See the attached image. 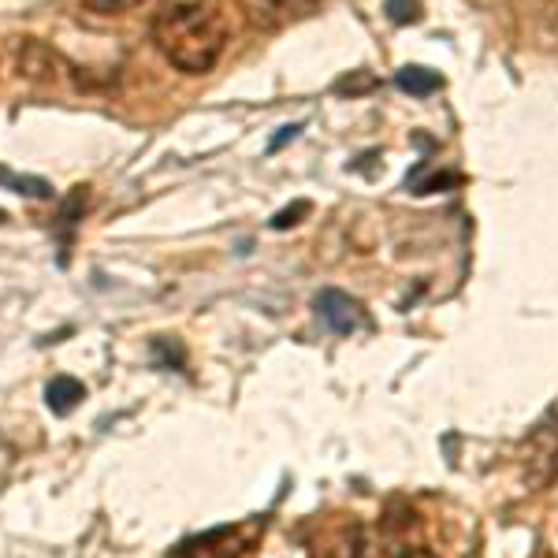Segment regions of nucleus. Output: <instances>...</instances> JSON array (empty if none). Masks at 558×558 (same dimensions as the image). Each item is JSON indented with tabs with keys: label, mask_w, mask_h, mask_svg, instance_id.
<instances>
[{
	"label": "nucleus",
	"mask_w": 558,
	"mask_h": 558,
	"mask_svg": "<svg viewBox=\"0 0 558 558\" xmlns=\"http://www.w3.org/2000/svg\"><path fill=\"white\" fill-rule=\"evenodd\" d=\"M317 0H246L250 20L260 26H279L287 20H299V15H310Z\"/></svg>",
	"instance_id": "nucleus-4"
},
{
	"label": "nucleus",
	"mask_w": 558,
	"mask_h": 558,
	"mask_svg": "<svg viewBox=\"0 0 558 558\" xmlns=\"http://www.w3.org/2000/svg\"><path fill=\"white\" fill-rule=\"evenodd\" d=\"M0 186H8V191H15V194H26V197H52V186L45 183V179L15 175V172H8V168H0Z\"/></svg>",
	"instance_id": "nucleus-7"
},
{
	"label": "nucleus",
	"mask_w": 558,
	"mask_h": 558,
	"mask_svg": "<svg viewBox=\"0 0 558 558\" xmlns=\"http://www.w3.org/2000/svg\"><path fill=\"white\" fill-rule=\"evenodd\" d=\"M533 465H544L539 481H551L558 476V425H539V432L533 436Z\"/></svg>",
	"instance_id": "nucleus-6"
},
{
	"label": "nucleus",
	"mask_w": 558,
	"mask_h": 558,
	"mask_svg": "<svg viewBox=\"0 0 558 558\" xmlns=\"http://www.w3.org/2000/svg\"><path fill=\"white\" fill-rule=\"evenodd\" d=\"M4 220H8V213H4V209H0V223H4Z\"/></svg>",
	"instance_id": "nucleus-14"
},
{
	"label": "nucleus",
	"mask_w": 558,
	"mask_h": 558,
	"mask_svg": "<svg viewBox=\"0 0 558 558\" xmlns=\"http://www.w3.org/2000/svg\"><path fill=\"white\" fill-rule=\"evenodd\" d=\"M153 41L172 68L205 75L223 57L228 23L213 0H172L153 15Z\"/></svg>",
	"instance_id": "nucleus-1"
},
{
	"label": "nucleus",
	"mask_w": 558,
	"mask_h": 558,
	"mask_svg": "<svg viewBox=\"0 0 558 558\" xmlns=\"http://www.w3.org/2000/svg\"><path fill=\"white\" fill-rule=\"evenodd\" d=\"M317 317L328 324L336 336H354L357 328H365V310L343 291H320L317 294Z\"/></svg>",
	"instance_id": "nucleus-3"
},
{
	"label": "nucleus",
	"mask_w": 558,
	"mask_h": 558,
	"mask_svg": "<svg viewBox=\"0 0 558 558\" xmlns=\"http://www.w3.org/2000/svg\"><path fill=\"white\" fill-rule=\"evenodd\" d=\"M302 213H310V205H305V202H299L294 209H283V213H279L276 220H272V228H279V231L291 228V223H299V216H302Z\"/></svg>",
	"instance_id": "nucleus-11"
},
{
	"label": "nucleus",
	"mask_w": 558,
	"mask_h": 558,
	"mask_svg": "<svg viewBox=\"0 0 558 558\" xmlns=\"http://www.w3.org/2000/svg\"><path fill=\"white\" fill-rule=\"evenodd\" d=\"M399 86L410 89V94H417V97H425V94H432V89L444 86V78H439L436 71H428V68H402L399 71Z\"/></svg>",
	"instance_id": "nucleus-8"
},
{
	"label": "nucleus",
	"mask_w": 558,
	"mask_h": 558,
	"mask_svg": "<svg viewBox=\"0 0 558 558\" xmlns=\"http://www.w3.org/2000/svg\"><path fill=\"white\" fill-rule=\"evenodd\" d=\"M387 15H391L395 23H417L421 0H387Z\"/></svg>",
	"instance_id": "nucleus-9"
},
{
	"label": "nucleus",
	"mask_w": 558,
	"mask_h": 558,
	"mask_svg": "<svg viewBox=\"0 0 558 558\" xmlns=\"http://www.w3.org/2000/svg\"><path fill=\"white\" fill-rule=\"evenodd\" d=\"M260 529L257 521H250V525H220V529H209V533L202 536H191L183 539V544L175 547L168 558H235L250 547V539H254Z\"/></svg>",
	"instance_id": "nucleus-2"
},
{
	"label": "nucleus",
	"mask_w": 558,
	"mask_h": 558,
	"mask_svg": "<svg viewBox=\"0 0 558 558\" xmlns=\"http://www.w3.org/2000/svg\"><path fill=\"white\" fill-rule=\"evenodd\" d=\"M86 399V387L75 380V376H52L49 387H45V402H49V410L52 413H71L78 407V402Z\"/></svg>",
	"instance_id": "nucleus-5"
},
{
	"label": "nucleus",
	"mask_w": 558,
	"mask_h": 558,
	"mask_svg": "<svg viewBox=\"0 0 558 558\" xmlns=\"http://www.w3.org/2000/svg\"><path fill=\"white\" fill-rule=\"evenodd\" d=\"M89 12L97 15H120V12H131V8H138L142 0H83Z\"/></svg>",
	"instance_id": "nucleus-10"
},
{
	"label": "nucleus",
	"mask_w": 558,
	"mask_h": 558,
	"mask_svg": "<svg viewBox=\"0 0 558 558\" xmlns=\"http://www.w3.org/2000/svg\"><path fill=\"white\" fill-rule=\"evenodd\" d=\"M399 558H436V555H432L428 547H421V544H417V547H402Z\"/></svg>",
	"instance_id": "nucleus-12"
},
{
	"label": "nucleus",
	"mask_w": 558,
	"mask_h": 558,
	"mask_svg": "<svg viewBox=\"0 0 558 558\" xmlns=\"http://www.w3.org/2000/svg\"><path fill=\"white\" fill-rule=\"evenodd\" d=\"M299 131H302V128H283V134H279V138L272 142V149H279V146H283L287 138H294V134H299Z\"/></svg>",
	"instance_id": "nucleus-13"
}]
</instances>
